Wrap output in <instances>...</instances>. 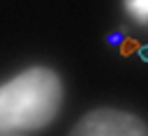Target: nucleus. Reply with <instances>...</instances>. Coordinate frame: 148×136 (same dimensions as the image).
<instances>
[{
    "label": "nucleus",
    "instance_id": "f257e3e1",
    "mask_svg": "<svg viewBox=\"0 0 148 136\" xmlns=\"http://www.w3.org/2000/svg\"><path fill=\"white\" fill-rule=\"evenodd\" d=\"M65 88L60 76L35 65L0 83V136L49 127L62 108Z\"/></svg>",
    "mask_w": 148,
    "mask_h": 136
},
{
    "label": "nucleus",
    "instance_id": "f03ea898",
    "mask_svg": "<svg viewBox=\"0 0 148 136\" xmlns=\"http://www.w3.org/2000/svg\"><path fill=\"white\" fill-rule=\"evenodd\" d=\"M69 136H148V124L134 113L104 106L81 115Z\"/></svg>",
    "mask_w": 148,
    "mask_h": 136
},
{
    "label": "nucleus",
    "instance_id": "7ed1b4c3",
    "mask_svg": "<svg viewBox=\"0 0 148 136\" xmlns=\"http://www.w3.org/2000/svg\"><path fill=\"white\" fill-rule=\"evenodd\" d=\"M127 9L141 21L148 18V0H127Z\"/></svg>",
    "mask_w": 148,
    "mask_h": 136
},
{
    "label": "nucleus",
    "instance_id": "20e7f679",
    "mask_svg": "<svg viewBox=\"0 0 148 136\" xmlns=\"http://www.w3.org/2000/svg\"><path fill=\"white\" fill-rule=\"evenodd\" d=\"M132 51H139V41H136V39H130V37H127V39H125V41L120 44V55H123V58H127V55H130Z\"/></svg>",
    "mask_w": 148,
    "mask_h": 136
},
{
    "label": "nucleus",
    "instance_id": "39448f33",
    "mask_svg": "<svg viewBox=\"0 0 148 136\" xmlns=\"http://www.w3.org/2000/svg\"><path fill=\"white\" fill-rule=\"evenodd\" d=\"M123 41H125V37H123L120 32H113V35H109V44H113V46H116V44H123Z\"/></svg>",
    "mask_w": 148,
    "mask_h": 136
},
{
    "label": "nucleus",
    "instance_id": "423d86ee",
    "mask_svg": "<svg viewBox=\"0 0 148 136\" xmlns=\"http://www.w3.org/2000/svg\"><path fill=\"white\" fill-rule=\"evenodd\" d=\"M139 58H141L143 62H148V44H143V46H139Z\"/></svg>",
    "mask_w": 148,
    "mask_h": 136
},
{
    "label": "nucleus",
    "instance_id": "0eeeda50",
    "mask_svg": "<svg viewBox=\"0 0 148 136\" xmlns=\"http://www.w3.org/2000/svg\"><path fill=\"white\" fill-rule=\"evenodd\" d=\"M5 136H23V134H5Z\"/></svg>",
    "mask_w": 148,
    "mask_h": 136
}]
</instances>
